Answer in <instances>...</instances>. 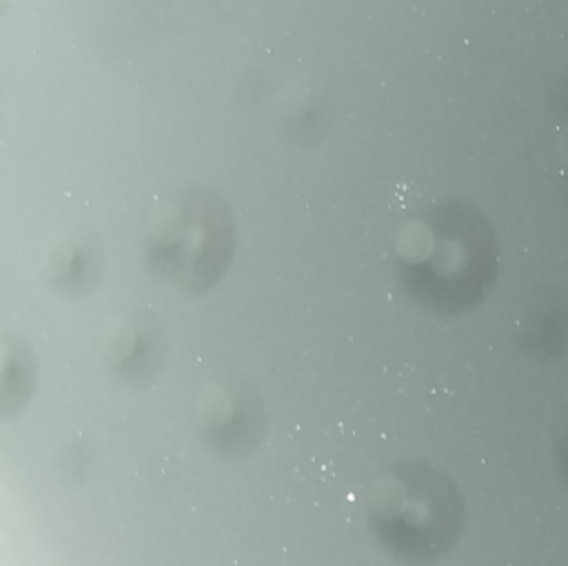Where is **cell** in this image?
Instances as JSON below:
<instances>
[{
  "mask_svg": "<svg viewBox=\"0 0 568 566\" xmlns=\"http://www.w3.org/2000/svg\"><path fill=\"white\" fill-rule=\"evenodd\" d=\"M98 255L87 244H71L60 251L53 262V286L73 295L87 291L98 275Z\"/></svg>",
  "mask_w": 568,
  "mask_h": 566,
  "instance_id": "6",
  "label": "cell"
},
{
  "mask_svg": "<svg viewBox=\"0 0 568 566\" xmlns=\"http://www.w3.org/2000/svg\"><path fill=\"white\" fill-rule=\"evenodd\" d=\"M200 428L213 451L244 457L257 448L266 428L262 402L237 377L211 382L200 400Z\"/></svg>",
  "mask_w": 568,
  "mask_h": 566,
  "instance_id": "4",
  "label": "cell"
},
{
  "mask_svg": "<svg viewBox=\"0 0 568 566\" xmlns=\"http://www.w3.org/2000/svg\"><path fill=\"white\" fill-rule=\"evenodd\" d=\"M366 524L377 544L406 564H430L457 544L464 502L457 484L430 462H399L364 495Z\"/></svg>",
  "mask_w": 568,
  "mask_h": 566,
  "instance_id": "2",
  "label": "cell"
},
{
  "mask_svg": "<svg viewBox=\"0 0 568 566\" xmlns=\"http://www.w3.org/2000/svg\"><path fill=\"white\" fill-rule=\"evenodd\" d=\"M393 273L415 309L439 317L459 315L490 286L493 246L468 213L437 202L413 213L397 231Z\"/></svg>",
  "mask_w": 568,
  "mask_h": 566,
  "instance_id": "1",
  "label": "cell"
},
{
  "mask_svg": "<svg viewBox=\"0 0 568 566\" xmlns=\"http://www.w3.org/2000/svg\"><path fill=\"white\" fill-rule=\"evenodd\" d=\"M235 246L229 204L204 189L169 198L146 235V269L164 286L202 295L224 275Z\"/></svg>",
  "mask_w": 568,
  "mask_h": 566,
  "instance_id": "3",
  "label": "cell"
},
{
  "mask_svg": "<svg viewBox=\"0 0 568 566\" xmlns=\"http://www.w3.org/2000/svg\"><path fill=\"white\" fill-rule=\"evenodd\" d=\"M109 362L115 375L138 388L155 382L164 362V337L149 313L122 317L109 335Z\"/></svg>",
  "mask_w": 568,
  "mask_h": 566,
  "instance_id": "5",
  "label": "cell"
},
{
  "mask_svg": "<svg viewBox=\"0 0 568 566\" xmlns=\"http://www.w3.org/2000/svg\"><path fill=\"white\" fill-rule=\"evenodd\" d=\"M557 464H559V468H561V473L568 482V422L564 424L561 435L557 439Z\"/></svg>",
  "mask_w": 568,
  "mask_h": 566,
  "instance_id": "7",
  "label": "cell"
}]
</instances>
